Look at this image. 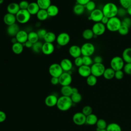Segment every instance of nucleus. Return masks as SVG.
Here are the masks:
<instances>
[{
  "mask_svg": "<svg viewBox=\"0 0 131 131\" xmlns=\"http://www.w3.org/2000/svg\"><path fill=\"white\" fill-rule=\"evenodd\" d=\"M73 121L77 125H82L86 123V116L82 112H77L73 116Z\"/></svg>",
  "mask_w": 131,
  "mask_h": 131,
  "instance_id": "obj_13",
  "label": "nucleus"
},
{
  "mask_svg": "<svg viewBox=\"0 0 131 131\" xmlns=\"http://www.w3.org/2000/svg\"><path fill=\"white\" fill-rule=\"evenodd\" d=\"M33 43H32L31 42H30V41H29V40H27L25 43H24L23 45H24V47H26V48H32V46H33Z\"/></svg>",
  "mask_w": 131,
  "mask_h": 131,
  "instance_id": "obj_57",
  "label": "nucleus"
},
{
  "mask_svg": "<svg viewBox=\"0 0 131 131\" xmlns=\"http://www.w3.org/2000/svg\"><path fill=\"white\" fill-rule=\"evenodd\" d=\"M94 34L92 29H86L82 32V36L85 40H90L94 38Z\"/></svg>",
  "mask_w": 131,
  "mask_h": 131,
  "instance_id": "obj_34",
  "label": "nucleus"
},
{
  "mask_svg": "<svg viewBox=\"0 0 131 131\" xmlns=\"http://www.w3.org/2000/svg\"><path fill=\"white\" fill-rule=\"evenodd\" d=\"M42 45L43 43L41 41H38L37 42L33 44V46L31 49L34 53H39L40 52H41Z\"/></svg>",
  "mask_w": 131,
  "mask_h": 131,
  "instance_id": "obj_38",
  "label": "nucleus"
},
{
  "mask_svg": "<svg viewBox=\"0 0 131 131\" xmlns=\"http://www.w3.org/2000/svg\"><path fill=\"white\" fill-rule=\"evenodd\" d=\"M69 53L74 58L80 57L81 55V48L77 45H72L69 49Z\"/></svg>",
  "mask_w": 131,
  "mask_h": 131,
  "instance_id": "obj_17",
  "label": "nucleus"
},
{
  "mask_svg": "<svg viewBox=\"0 0 131 131\" xmlns=\"http://www.w3.org/2000/svg\"><path fill=\"white\" fill-rule=\"evenodd\" d=\"M103 59L101 56L99 55H97L94 57L93 59V62L94 63H102Z\"/></svg>",
  "mask_w": 131,
  "mask_h": 131,
  "instance_id": "obj_54",
  "label": "nucleus"
},
{
  "mask_svg": "<svg viewBox=\"0 0 131 131\" xmlns=\"http://www.w3.org/2000/svg\"><path fill=\"white\" fill-rule=\"evenodd\" d=\"M115 71L111 67L105 68L103 76L106 80H111L114 78Z\"/></svg>",
  "mask_w": 131,
  "mask_h": 131,
  "instance_id": "obj_27",
  "label": "nucleus"
},
{
  "mask_svg": "<svg viewBox=\"0 0 131 131\" xmlns=\"http://www.w3.org/2000/svg\"><path fill=\"white\" fill-rule=\"evenodd\" d=\"M82 61L83 65L91 67L93 63V59L91 57V56H82Z\"/></svg>",
  "mask_w": 131,
  "mask_h": 131,
  "instance_id": "obj_42",
  "label": "nucleus"
},
{
  "mask_svg": "<svg viewBox=\"0 0 131 131\" xmlns=\"http://www.w3.org/2000/svg\"><path fill=\"white\" fill-rule=\"evenodd\" d=\"M129 28L128 27L121 25V26L120 27V28L119 29L118 32L119 33V34H120L121 35L125 36V35H126L128 34V33L129 32Z\"/></svg>",
  "mask_w": 131,
  "mask_h": 131,
  "instance_id": "obj_43",
  "label": "nucleus"
},
{
  "mask_svg": "<svg viewBox=\"0 0 131 131\" xmlns=\"http://www.w3.org/2000/svg\"><path fill=\"white\" fill-rule=\"evenodd\" d=\"M80 48L82 56H91L95 51V46L89 42L84 43L80 47Z\"/></svg>",
  "mask_w": 131,
  "mask_h": 131,
  "instance_id": "obj_6",
  "label": "nucleus"
},
{
  "mask_svg": "<svg viewBox=\"0 0 131 131\" xmlns=\"http://www.w3.org/2000/svg\"><path fill=\"white\" fill-rule=\"evenodd\" d=\"M24 48V45L18 42L12 44V51L15 54H21L23 52Z\"/></svg>",
  "mask_w": 131,
  "mask_h": 131,
  "instance_id": "obj_26",
  "label": "nucleus"
},
{
  "mask_svg": "<svg viewBox=\"0 0 131 131\" xmlns=\"http://www.w3.org/2000/svg\"><path fill=\"white\" fill-rule=\"evenodd\" d=\"M84 7L88 11L91 12L96 9V4L94 1L91 0L86 5H84Z\"/></svg>",
  "mask_w": 131,
  "mask_h": 131,
  "instance_id": "obj_41",
  "label": "nucleus"
},
{
  "mask_svg": "<svg viewBox=\"0 0 131 131\" xmlns=\"http://www.w3.org/2000/svg\"><path fill=\"white\" fill-rule=\"evenodd\" d=\"M70 41V35L66 32H61L56 37V41L59 46L63 47L67 45Z\"/></svg>",
  "mask_w": 131,
  "mask_h": 131,
  "instance_id": "obj_9",
  "label": "nucleus"
},
{
  "mask_svg": "<svg viewBox=\"0 0 131 131\" xmlns=\"http://www.w3.org/2000/svg\"><path fill=\"white\" fill-rule=\"evenodd\" d=\"M123 71L127 75H131V63H125L123 68Z\"/></svg>",
  "mask_w": 131,
  "mask_h": 131,
  "instance_id": "obj_47",
  "label": "nucleus"
},
{
  "mask_svg": "<svg viewBox=\"0 0 131 131\" xmlns=\"http://www.w3.org/2000/svg\"><path fill=\"white\" fill-rule=\"evenodd\" d=\"M63 72L59 63H53L49 68V73L51 77H59Z\"/></svg>",
  "mask_w": 131,
  "mask_h": 131,
  "instance_id": "obj_8",
  "label": "nucleus"
},
{
  "mask_svg": "<svg viewBox=\"0 0 131 131\" xmlns=\"http://www.w3.org/2000/svg\"><path fill=\"white\" fill-rule=\"evenodd\" d=\"M105 69V67L102 63H94L91 66V74L96 77H100L103 76Z\"/></svg>",
  "mask_w": 131,
  "mask_h": 131,
  "instance_id": "obj_7",
  "label": "nucleus"
},
{
  "mask_svg": "<svg viewBox=\"0 0 131 131\" xmlns=\"http://www.w3.org/2000/svg\"><path fill=\"white\" fill-rule=\"evenodd\" d=\"M16 21L21 24H25L27 23L30 19L31 15L27 10H21L17 12L15 15Z\"/></svg>",
  "mask_w": 131,
  "mask_h": 131,
  "instance_id": "obj_4",
  "label": "nucleus"
},
{
  "mask_svg": "<svg viewBox=\"0 0 131 131\" xmlns=\"http://www.w3.org/2000/svg\"><path fill=\"white\" fill-rule=\"evenodd\" d=\"M108 20H109V18L107 17L106 16H104L103 17V18H102L101 20V23H102L103 24L106 25V24L108 23Z\"/></svg>",
  "mask_w": 131,
  "mask_h": 131,
  "instance_id": "obj_58",
  "label": "nucleus"
},
{
  "mask_svg": "<svg viewBox=\"0 0 131 131\" xmlns=\"http://www.w3.org/2000/svg\"><path fill=\"white\" fill-rule=\"evenodd\" d=\"M103 16L104 15L102 10L99 9H95L94 10L90 12L89 18L95 23H98L101 22V20Z\"/></svg>",
  "mask_w": 131,
  "mask_h": 131,
  "instance_id": "obj_12",
  "label": "nucleus"
},
{
  "mask_svg": "<svg viewBox=\"0 0 131 131\" xmlns=\"http://www.w3.org/2000/svg\"><path fill=\"white\" fill-rule=\"evenodd\" d=\"M97 116L94 114H91L86 117V123L90 125H94L96 124L98 121Z\"/></svg>",
  "mask_w": 131,
  "mask_h": 131,
  "instance_id": "obj_31",
  "label": "nucleus"
},
{
  "mask_svg": "<svg viewBox=\"0 0 131 131\" xmlns=\"http://www.w3.org/2000/svg\"><path fill=\"white\" fill-rule=\"evenodd\" d=\"M70 97L73 103H78L80 102L82 100V96L79 92L72 94Z\"/></svg>",
  "mask_w": 131,
  "mask_h": 131,
  "instance_id": "obj_40",
  "label": "nucleus"
},
{
  "mask_svg": "<svg viewBox=\"0 0 131 131\" xmlns=\"http://www.w3.org/2000/svg\"><path fill=\"white\" fill-rule=\"evenodd\" d=\"M74 64L78 68L80 67V66L83 65V61H82V57L80 56L78 57H77L76 58H74Z\"/></svg>",
  "mask_w": 131,
  "mask_h": 131,
  "instance_id": "obj_52",
  "label": "nucleus"
},
{
  "mask_svg": "<svg viewBox=\"0 0 131 131\" xmlns=\"http://www.w3.org/2000/svg\"><path fill=\"white\" fill-rule=\"evenodd\" d=\"M47 32L48 31H47V30L45 29L41 28V29H39V30H38L36 32L38 34V36L39 39H43L44 37L46 35Z\"/></svg>",
  "mask_w": 131,
  "mask_h": 131,
  "instance_id": "obj_50",
  "label": "nucleus"
},
{
  "mask_svg": "<svg viewBox=\"0 0 131 131\" xmlns=\"http://www.w3.org/2000/svg\"><path fill=\"white\" fill-rule=\"evenodd\" d=\"M121 24L129 28L131 27V18L129 17H124L121 20Z\"/></svg>",
  "mask_w": 131,
  "mask_h": 131,
  "instance_id": "obj_46",
  "label": "nucleus"
},
{
  "mask_svg": "<svg viewBox=\"0 0 131 131\" xmlns=\"http://www.w3.org/2000/svg\"><path fill=\"white\" fill-rule=\"evenodd\" d=\"M36 3L40 9L47 10L51 5V0H37Z\"/></svg>",
  "mask_w": 131,
  "mask_h": 131,
  "instance_id": "obj_32",
  "label": "nucleus"
},
{
  "mask_svg": "<svg viewBox=\"0 0 131 131\" xmlns=\"http://www.w3.org/2000/svg\"><path fill=\"white\" fill-rule=\"evenodd\" d=\"M81 112L86 117L92 114V108L90 105H85L82 108Z\"/></svg>",
  "mask_w": 131,
  "mask_h": 131,
  "instance_id": "obj_45",
  "label": "nucleus"
},
{
  "mask_svg": "<svg viewBox=\"0 0 131 131\" xmlns=\"http://www.w3.org/2000/svg\"><path fill=\"white\" fill-rule=\"evenodd\" d=\"M106 130L107 131H122L121 126L115 122L107 124Z\"/></svg>",
  "mask_w": 131,
  "mask_h": 131,
  "instance_id": "obj_36",
  "label": "nucleus"
},
{
  "mask_svg": "<svg viewBox=\"0 0 131 131\" xmlns=\"http://www.w3.org/2000/svg\"><path fill=\"white\" fill-rule=\"evenodd\" d=\"M7 10L8 13L16 15L17 12L20 10V8L18 3L13 2L10 3L7 6Z\"/></svg>",
  "mask_w": 131,
  "mask_h": 131,
  "instance_id": "obj_22",
  "label": "nucleus"
},
{
  "mask_svg": "<svg viewBox=\"0 0 131 131\" xmlns=\"http://www.w3.org/2000/svg\"><path fill=\"white\" fill-rule=\"evenodd\" d=\"M124 72L122 70H118L115 71V78L117 80H121L124 77Z\"/></svg>",
  "mask_w": 131,
  "mask_h": 131,
  "instance_id": "obj_51",
  "label": "nucleus"
},
{
  "mask_svg": "<svg viewBox=\"0 0 131 131\" xmlns=\"http://www.w3.org/2000/svg\"><path fill=\"white\" fill-rule=\"evenodd\" d=\"M121 7L127 9L131 5V0H119Z\"/></svg>",
  "mask_w": 131,
  "mask_h": 131,
  "instance_id": "obj_44",
  "label": "nucleus"
},
{
  "mask_svg": "<svg viewBox=\"0 0 131 131\" xmlns=\"http://www.w3.org/2000/svg\"><path fill=\"white\" fill-rule=\"evenodd\" d=\"M3 2H4V0H0V5L3 3Z\"/></svg>",
  "mask_w": 131,
  "mask_h": 131,
  "instance_id": "obj_62",
  "label": "nucleus"
},
{
  "mask_svg": "<svg viewBox=\"0 0 131 131\" xmlns=\"http://www.w3.org/2000/svg\"><path fill=\"white\" fill-rule=\"evenodd\" d=\"M90 1L91 0H76V2L77 4H79L84 6Z\"/></svg>",
  "mask_w": 131,
  "mask_h": 131,
  "instance_id": "obj_56",
  "label": "nucleus"
},
{
  "mask_svg": "<svg viewBox=\"0 0 131 131\" xmlns=\"http://www.w3.org/2000/svg\"><path fill=\"white\" fill-rule=\"evenodd\" d=\"M121 20L118 16L109 18L108 23L106 24V28L110 32H118L121 26Z\"/></svg>",
  "mask_w": 131,
  "mask_h": 131,
  "instance_id": "obj_3",
  "label": "nucleus"
},
{
  "mask_svg": "<svg viewBox=\"0 0 131 131\" xmlns=\"http://www.w3.org/2000/svg\"><path fill=\"white\" fill-rule=\"evenodd\" d=\"M39 37L36 32L31 31L28 33V40L31 42L32 43H34L39 41Z\"/></svg>",
  "mask_w": 131,
  "mask_h": 131,
  "instance_id": "obj_35",
  "label": "nucleus"
},
{
  "mask_svg": "<svg viewBox=\"0 0 131 131\" xmlns=\"http://www.w3.org/2000/svg\"><path fill=\"white\" fill-rule=\"evenodd\" d=\"M121 57L125 63H131V48H125L122 52Z\"/></svg>",
  "mask_w": 131,
  "mask_h": 131,
  "instance_id": "obj_23",
  "label": "nucleus"
},
{
  "mask_svg": "<svg viewBox=\"0 0 131 131\" xmlns=\"http://www.w3.org/2000/svg\"><path fill=\"white\" fill-rule=\"evenodd\" d=\"M106 29V26L101 22L95 23L92 28L94 35L97 36L103 35L105 32Z\"/></svg>",
  "mask_w": 131,
  "mask_h": 131,
  "instance_id": "obj_11",
  "label": "nucleus"
},
{
  "mask_svg": "<svg viewBox=\"0 0 131 131\" xmlns=\"http://www.w3.org/2000/svg\"><path fill=\"white\" fill-rule=\"evenodd\" d=\"M85 9L84 6L76 3L73 7V12L76 15H81L84 13Z\"/></svg>",
  "mask_w": 131,
  "mask_h": 131,
  "instance_id": "obj_30",
  "label": "nucleus"
},
{
  "mask_svg": "<svg viewBox=\"0 0 131 131\" xmlns=\"http://www.w3.org/2000/svg\"><path fill=\"white\" fill-rule=\"evenodd\" d=\"M11 42H12V43L13 44L17 42V41L15 37H12V39H11Z\"/></svg>",
  "mask_w": 131,
  "mask_h": 131,
  "instance_id": "obj_61",
  "label": "nucleus"
},
{
  "mask_svg": "<svg viewBox=\"0 0 131 131\" xmlns=\"http://www.w3.org/2000/svg\"><path fill=\"white\" fill-rule=\"evenodd\" d=\"M58 78L59 83L62 86L70 85L72 81V77L70 72H63Z\"/></svg>",
  "mask_w": 131,
  "mask_h": 131,
  "instance_id": "obj_10",
  "label": "nucleus"
},
{
  "mask_svg": "<svg viewBox=\"0 0 131 131\" xmlns=\"http://www.w3.org/2000/svg\"><path fill=\"white\" fill-rule=\"evenodd\" d=\"M3 20L4 23L8 26L13 25L16 23V21L15 15L7 12L6 14H5L4 16Z\"/></svg>",
  "mask_w": 131,
  "mask_h": 131,
  "instance_id": "obj_20",
  "label": "nucleus"
},
{
  "mask_svg": "<svg viewBox=\"0 0 131 131\" xmlns=\"http://www.w3.org/2000/svg\"><path fill=\"white\" fill-rule=\"evenodd\" d=\"M60 65L63 70V72H71V70L73 68V63L72 61L69 59V58H63L62 59L60 62Z\"/></svg>",
  "mask_w": 131,
  "mask_h": 131,
  "instance_id": "obj_14",
  "label": "nucleus"
},
{
  "mask_svg": "<svg viewBox=\"0 0 131 131\" xmlns=\"http://www.w3.org/2000/svg\"><path fill=\"white\" fill-rule=\"evenodd\" d=\"M101 10L104 16L110 18L117 16L118 7L115 4L108 2L103 5Z\"/></svg>",
  "mask_w": 131,
  "mask_h": 131,
  "instance_id": "obj_1",
  "label": "nucleus"
},
{
  "mask_svg": "<svg viewBox=\"0 0 131 131\" xmlns=\"http://www.w3.org/2000/svg\"><path fill=\"white\" fill-rule=\"evenodd\" d=\"M86 82L89 86H94L97 82V77L91 74L90 76L86 78Z\"/></svg>",
  "mask_w": 131,
  "mask_h": 131,
  "instance_id": "obj_37",
  "label": "nucleus"
},
{
  "mask_svg": "<svg viewBox=\"0 0 131 131\" xmlns=\"http://www.w3.org/2000/svg\"><path fill=\"white\" fill-rule=\"evenodd\" d=\"M20 28L19 26L16 23H15L13 25L8 26L7 28V33L9 36L13 37L16 36Z\"/></svg>",
  "mask_w": 131,
  "mask_h": 131,
  "instance_id": "obj_21",
  "label": "nucleus"
},
{
  "mask_svg": "<svg viewBox=\"0 0 131 131\" xmlns=\"http://www.w3.org/2000/svg\"><path fill=\"white\" fill-rule=\"evenodd\" d=\"M127 14H128L129 16H131V5L126 9Z\"/></svg>",
  "mask_w": 131,
  "mask_h": 131,
  "instance_id": "obj_59",
  "label": "nucleus"
},
{
  "mask_svg": "<svg viewBox=\"0 0 131 131\" xmlns=\"http://www.w3.org/2000/svg\"><path fill=\"white\" fill-rule=\"evenodd\" d=\"M55 50V47L53 43H49L45 42L42 47L41 52L46 55H49L52 54Z\"/></svg>",
  "mask_w": 131,
  "mask_h": 131,
  "instance_id": "obj_15",
  "label": "nucleus"
},
{
  "mask_svg": "<svg viewBox=\"0 0 131 131\" xmlns=\"http://www.w3.org/2000/svg\"><path fill=\"white\" fill-rule=\"evenodd\" d=\"M78 93V90L76 88H72V94Z\"/></svg>",
  "mask_w": 131,
  "mask_h": 131,
  "instance_id": "obj_60",
  "label": "nucleus"
},
{
  "mask_svg": "<svg viewBox=\"0 0 131 131\" xmlns=\"http://www.w3.org/2000/svg\"><path fill=\"white\" fill-rule=\"evenodd\" d=\"M36 15L39 21H45L49 17L47 10L45 9H40Z\"/></svg>",
  "mask_w": 131,
  "mask_h": 131,
  "instance_id": "obj_29",
  "label": "nucleus"
},
{
  "mask_svg": "<svg viewBox=\"0 0 131 131\" xmlns=\"http://www.w3.org/2000/svg\"><path fill=\"white\" fill-rule=\"evenodd\" d=\"M126 14H127L126 9H125L122 7L118 8L117 16H118L119 17H124V16Z\"/></svg>",
  "mask_w": 131,
  "mask_h": 131,
  "instance_id": "obj_49",
  "label": "nucleus"
},
{
  "mask_svg": "<svg viewBox=\"0 0 131 131\" xmlns=\"http://www.w3.org/2000/svg\"><path fill=\"white\" fill-rule=\"evenodd\" d=\"M60 92L62 96L70 97L72 94V87L70 85L62 86Z\"/></svg>",
  "mask_w": 131,
  "mask_h": 131,
  "instance_id": "obj_33",
  "label": "nucleus"
},
{
  "mask_svg": "<svg viewBox=\"0 0 131 131\" xmlns=\"http://www.w3.org/2000/svg\"><path fill=\"white\" fill-rule=\"evenodd\" d=\"M28 33L24 30H20L15 36L17 42L22 44L25 43L28 40Z\"/></svg>",
  "mask_w": 131,
  "mask_h": 131,
  "instance_id": "obj_18",
  "label": "nucleus"
},
{
  "mask_svg": "<svg viewBox=\"0 0 131 131\" xmlns=\"http://www.w3.org/2000/svg\"><path fill=\"white\" fill-rule=\"evenodd\" d=\"M97 131H107V130L105 129H100V130H98Z\"/></svg>",
  "mask_w": 131,
  "mask_h": 131,
  "instance_id": "obj_63",
  "label": "nucleus"
},
{
  "mask_svg": "<svg viewBox=\"0 0 131 131\" xmlns=\"http://www.w3.org/2000/svg\"><path fill=\"white\" fill-rule=\"evenodd\" d=\"M6 118H7V116H6V113L4 111L0 110V123L3 122L4 121H5V120L6 119Z\"/></svg>",
  "mask_w": 131,
  "mask_h": 131,
  "instance_id": "obj_53",
  "label": "nucleus"
},
{
  "mask_svg": "<svg viewBox=\"0 0 131 131\" xmlns=\"http://www.w3.org/2000/svg\"><path fill=\"white\" fill-rule=\"evenodd\" d=\"M97 128L98 130L100 129H105L107 127V123L106 121L103 119H99L96 124Z\"/></svg>",
  "mask_w": 131,
  "mask_h": 131,
  "instance_id": "obj_39",
  "label": "nucleus"
},
{
  "mask_svg": "<svg viewBox=\"0 0 131 131\" xmlns=\"http://www.w3.org/2000/svg\"><path fill=\"white\" fill-rule=\"evenodd\" d=\"M20 9L21 10H27L28 7L29 6V3H28V1H25V0H23L20 1L19 3H18Z\"/></svg>",
  "mask_w": 131,
  "mask_h": 131,
  "instance_id": "obj_48",
  "label": "nucleus"
},
{
  "mask_svg": "<svg viewBox=\"0 0 131 131\" xmlns=\"http://www.w3.org/2000/svg\"><path fill=\"white\" fill-rule=\"evenodd\" d=\"M50 81L53 85H57L59 83V78L58 77H52Z\"/></svg>",
  "mask_w": 131,
  "mask_h": 131,
  "instance_id": "obj_55",
  "label": "nucleus"
},
{
  "mask_svg": "<svg viewBox=\"0 0 131 131\" xmlns=\"http://www.w3.org/2000/svg\"><path fill=\"white\" fill-rule=\"evenodd\" d=\"M58 97L54 94H50L47 96L45 99V103L48 107H53L57 104Z\"/></svg>",
  "mask_w": 131,
  "mask_h": 131,
  "instance_id": "obj_16",
  "label": "nucleus"
},
{
  "mask_svg": "<svg viewBox=\"0 0 131 131\" xmlns=\"http://www.w3.org/2000/svg\"><path fill=\"white\" fill-rule=\"evenodd\" d=\"M73 102L70 97L61 96L58 98L56 106L61 111H67L71 108Z\"/></svg>",
  "mask_w": 131,
  "mask_h": 131,
  "instance_id": "obj_2",
  "label": "nucleus"
},
{
  "mask_svg": "<svg viewBox=\"0 0 131 131\" xmlns=\"http://www.w3.org/2000/svg\"><path fill=\"white\" fill-rule=\"evenodd\" d=\"M79 75L84 78H86L91 74V67L82 65L78 68Z\"/></svg>",
  "mask_w": 131,
  "mask_h": 131,
  "instance_id": "obj_19",
  "label": "nucleus"
},
{
  "mask_svg": "<svg viewBox=\"0 0 131 131\" xmlns=\"http://www.w3.org/2000/svg\"><path fill=\"white\" fill-rule=\"evenodd\" d=\"M40 8L36 2H31L29 3L27 10L31 15H36Z\"/></svg>",
  "mask_w": 131,
  "mask_h": 131,
  "instance_id": "obj_24",
  "label": "nucleus"
},
{
  "mask_svg": "<svg viewBox=\"0 0 131 131\" xmlns=\"http://www.w3.org/2000/svg\"><path fill=\"white\" fill-rule=\"evenodd\" d=\"M125 62L122 57L119 56H114L110 61V66L115 71L122 70L124 67Z\"/></svg>",
  "mask_w": 131,
  "mask_h": 131,
  "instance_id": "obj_5",
  "label": "nucleus"
},
{
  "mask_svg": "<svg viewBox=\"0 0 131 131\" xmlns=\"http://www.w3.org/2000/svg\"><path fill=\"white\" fill-rule=\"evenodd\" d=\"M49 17H55L57 16L59 13V8L55 5L51 4L47 9Z\"/></svg>",
  "mask_w": 131,
  "mask_h": 131,
  "instance_id": "obj_25",
  "label": "nucleus"
},
{
  "mask_svg": "<svg viewBox=\"0 0 131 131\" xmlns=\"http://www.w3.org/2000/svg\"><path fill=\"white\" fill-rule=\"evenodd\" d=\"M56 36L54 33L51 31H48L46 33V35L44 37L43 40L45 42H49V43H53L56 39Z\"/></svg>",
  "mask_w": 131,
  "mask_h": 131,
  "instance_id": "obj_28",
  "label": "nucleus"
}]
</instances>
